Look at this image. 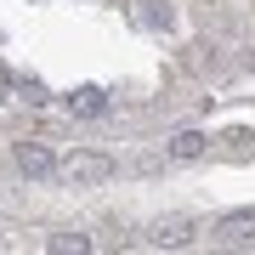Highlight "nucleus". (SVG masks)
<instances>
[{
	"mask_svg": "<svg viewBox=\"0 0 255 255\" xmlns=\"http://www.w3.org/2000/svg\"><path fill=\"white\" fill-rule=\"evenodd\" d=\"M63 102H68V114H102L108 108V91H102V85H80V91H68Z\"/></svg>",
	"mask_w": 255,
	"mask_h": 255,
	"instance_id": "20e7f679",
	"label": "nucleus"
},
{
	"mask_svg": "<svg viewBox=\"0 0 255 255\" xmlns=\"http://www.w3.org/2000/svg\"><path fill=\"white\" fill-rule=\"evenodd\" d=\"M216 244H233V250H244V244H255V210H238V216H227V221H216Z\"/></svg>",
	"mask_w": 255,
	"mask_h": 255,
	"instance_id": "7ed1b4c3",
	"label": "nucleus"
},
{
	"mask_svg": "<svg viewBox=\"0 0 255 255\" xmlns=\"http://www.w3.org/2000/svg\"><path fill=\"white\" fill-rule=\"evenodd\" d=\"M57 176H63L68 187H102L114 176V164L102 153H68V159H57Z\"/></svg>",
	"mask_w": 255,
	"mask_h": 255,
	"instance_id": "f257e3e1",
	"label": "nucleus"
},
{
	"mask_svg": "<svg viewBox=\"0 0 255 255\" xmlns=\"http://www.w3.org/2000/svg\"><path fill=\"white\" fill-rule=\"evenodd\" d=\"M51 250H57V255H68V250H91V238H85V233H57Z\"/></svg>",
	"mask_w": 255,
	"mask_h": 255,
	"instance_id": "423d86ee",
	"label": "nucleus"
},
{
	"mask_svg": "<svg viewBox=\"0 0 255 255\" xmlns=\"http://www.w3.org/2000/svg\"><path fill=\"white\" fill-rule=\"evenodd\" d=\"M17 170L28 176V182H51V176H57V159L40 142H17Z\"/></svg>",
	"mask_w": 255,
	"mask_h": 255,
	"instance_id": "f03ea898",
	"label": "nucleus"
},
{
	"mask_svg": "<svg viewBox=\"0 0 255 255\" xmlns=\"http://www.w3.org/2000/svg\"><path fill=\"white\" fill-rule=\"evenodd\" d=\"M187 238V221L176 216V221H159V244H182Z\"/></svg>",
	"mask_w": 255,
	"mask_h": 255,
	"instance_id": "0eeeda50",
	"label": "nucleus"
},
{
	"mask_svg": "<svg viewBox=\"0 0 255 255\" xmlns=\"http://www.w3.org/2000/svg\"><path fill=\"white\" fill-rule=\"evenodd\" d=\"M204 142H210V136H199V130H182V136L170 142V159H199V153H204Z\"/></svg>",
	"mask_w": 255,
	"mask_h": 255,
	"instance_id": "39448f33",
	"label": "nucleus"
}]
</instances>
